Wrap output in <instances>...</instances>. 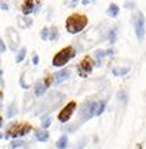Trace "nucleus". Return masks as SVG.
Instances as JSON below:
<instances>
[{"label":"nucleus","mask_w":146,"mask_h":149,"mask_svg":"<svg viewBox=\"0 0 146 149\" xmlns=\"http://www.w3.org/2000/svg\"><path fill=\"white\" fill-rule=\"evenodd\" d=\"M89 22V19L86 15H80V13H74L71 15L68 19H67V22H65V27H67V31L71 33V34H77L80 31H83L86 28Z\"/></svg>","instance_id":"1"},{"label":"nucleus","mask_w":146,"mask_h":149,"mask_svg":"<svg viewBox=\"0 0 146 149\" xmlns=\"http://www.w3.org/2000/svg\"><path fill=\"white\" fill-rule=\"evenodd\" d=\"M75 49L74 47H71V46H68V47H65V49H62L59 53H56L55 56H53V61H52V65L53 67H56V68H59V67H64L65 63H68L74 56H75Z\"/></svg>","instance_id":"2"},{"label":"nucleus","mask_w":146,"mask_h":149,"mask_svg":"<svg viewBox=\"0 0 146 149\" xmlns=\"http://www.w3.org/2000/svg\"><path fill=\"white\" fill-rule=\"evenodd\" d=\"M96 109H97V102L96 100H86L84 103L81 105L80 108V120L84 123V121H89L90 118H93L96 115Z\"/></svg>","instance_id":"3"},{"label":"nucleus","mask_w":146,"mask_h":149,"mask_svg":"<svg viewBox=\"0 0 146 149\" xmlns=\"http://www.w3.org/2000/svg\"><path fill=\"white\" fill-rule=\"evenodd\" d=\"M31 132V125L30 124H27V123H15L10 129L8 130V137L9 136H12V137H19V136H25L27 133H30Z\"/></svg>","instance_id":"4"},{"label":"nucleus","mask_w":146,"mask_h":149,"mask_svg":"<svg viewBox=\"0 0 146 149\" xmlns=\"http://www.w3.org/2000/svg\"><path fill=\"white\" fill-rule=\"evenodd\" d=\"M134 31H136V37L139 40H143V37H145V16L140 12L134 16Z\"/></svg>","instance_id":"5"},{"label":"nucleus","mask_w":146,"mask_h":149,"mask_svg":"<svg viewBox=\"0 0 146 149\" xmlns=\"http://www.w3.org/2000/svg\"><path fill=\"white\" fill-rule=\"evenodd\" d=\"M92 70H93V61H92L90 56L84 58L78 63V74H80V77H87L92 72Z\"/></svg>","instance_id":"6"},{"label":"nucleus","mask_w":146,"mask_h":149,"mask_svg":"<svg viewBox=\"0 0 146 149\" xmlns=\"http://www.w3.org/2000/svg\"><path fill=\"white\" fill-rule=\"evenodd\" d=\"M75 108H77V103H75V102H70V103L65 106L64 109H62V111H59L58 120H59L60 123H67V121L71 118V115L74 114Z\"/></svg>","instance_id":"7"},{"label":"nucleus","mask_w":146,"mask_h":149,"mask_svg":"<svg viewBox=\"0 0 146 149\" xmlns=\"http://www.w3.org/2000/svg\"><path fill=\"white\" fill-rule=\"evenodd\" d=\"M70 74H71V71H70V70H62V71H59V72L53 74V75H52V78H53V84H60L62 81L68 80Z\"/></svg>","instance_id":"8"},{"label":"nucleus","mask_w":146,"mask_h":149,"mask_svg":"<svg viewBox=\"0 0 146 149\" xmlns=\"http://www.w3.org/2000/svg\"><path fill=\"white\" fill-rule=\"evenodd\" d=\"M35 9V2H31V0H27V2H24L22 5V12L24 15H30L31 12H34Z\"/></svg>","instance_id":"9"},{"label":"nucleus","mask_w":146,"mask_h":149,"mask_svg":"<svg viewBox=\"0 0 146 149\" xmlns=\"http://www.w3.org/2000/svg\"><path fill=\"white\" fill-rule=\"evenodd\" d=\"M46 90H47V86L44 84V81H38L37 84H35V96H43L44 93H46Z\"/></svg>","instance_id":"10"},{"label":"nucleus","mask_w":146,"mask_h":149,"mask_svg":"<svg viewBox=\"0 0 146 149\" xmlns=\"http://www.w3.org/2000/svg\"><path fill=\"white\" fill-rule=\"evenodd\" d=\"M118 13H120V8H118V5L111 3V5H109V8H108V15H109L111 18H117V16H118Z\"/></svg>","instance_id":"11"},{"label":"nucleus","mask_w":146,"mask_h":149,"mask_svg":"<svg viewBox=\"0 0 146 149\" xmlns=\"http://www.w3.org/2000/svg\"><path fill=\"white\" fill-rule=\"evenodd\" d=\"M35 139L40 142H46L49 139V133L46 130H35Z\"/></svg>","instance_id":"12"},{"label":"nucleus","mask_w":146,"mask_h":149,"mask_svg":"<svg viewBox=\"0 0 146 149\" xmlns=\"http://www.w3.org/2000/svg\"><path fill=\"white\" fill-rule=\"evenodd\" d=\"M67 146H68V136L64 134V136H60L59 140L56 142V148L58 149H65Z\"/></svg>","instance_id":"13"},{"label":"nucleus","mask_w":146,"mask_h":149,"mask_svg":"<svg viewBox=\"0 0 146 149\" xmlns=\"http://www.w3.org/2000/svg\"><path fill=\"white\" fill-rule=\"evenodd\" d=\"M129 71H130V68H127V67H124V68H114L112 74L117 75V77H122V75H126Z\"/></svg>","instance_id":"14"},{"label":"nucleus","mask_w":146,"mask_h":149,"mask_svg":"<svg viewBox=\"0 0 146 149\" xmlns=\"http://www.w3.org/2000/svg\"><path fill=\"white\" fill-rule=\"evenodd\" d=\"M25 55H27V49L25 47H22L19 52H18V55H16V62H22L24 61V58H25Z\"/></svg>","instance_id":"15"},{"label":"nucleus","mask_w":146,"mask_h":149,"mask_svg":"<svg viewBox=\"0 0 146 149\" xmlns=\"http://www.w3.org/2000/svg\"><path fill=\"white\" fill-rule=\"evenodd\" d=\"M13 115H16V103H15V102L9 106V109H8V117L12 118Z\"/></svg>","instance_id":"16"},{"label":"nucleus","mask_w":146,"mask_h":149,"mask_svg":"<svg viewBox=\"0 0 146 149\" xmlns=\"http://www.w3.org/2000/svg\"><path fill=\"white\" fill-rule=\"evenodd\" d=\"M56 38H58V28L52 27L49 30V40H56Z\"/></svg>","instance_id":"17"},{"label":"nucleus","mask_w":146,"mask_h":149,"mask_svg":"<svg viewBox=\"0 0 146 149\" xmlns=\"http://www.w3.org/2000/svg\"><path fill=\"white\" fill-rule=\"evenodd\" d=\"M105 106H106V102L102 100L100 103H97V109H96V115H100L103 111H105Z\"/></svg>","instance_id":"18"},{"label":"nucleus","mask_w":146,"mask_h":149,"mask_svg":"<svg viewBox=\"0 0 146 149\" xmlns=\"http://www.w3.org/2000/svg\"><path fill=\"white\" fill-rule=\"evenodd\" d=\"M40 36H41V38H43V40H47L49 38V28H43Z\"/></svg>","instance_id":"19"},{"label":"nucleus","mask_w":146,"mask_h":149,"mask_svg":"<svg viewBox=\"0 0 146 149\" xmlns=\"http://www.w3.org/2000/svg\"><path fill=\"white\" fill-rule=\"evenodd\" d=\"M115 40H117V36H115V30H112L109 33V41L111 43H115Z\"/></svg>","instance_id":"20"},{"label":"nucleus","mask_w":146,"mask_h":149,"mask_svg":"<svg viewBox=\"0 0 146 149\" xmlns=\"http://www.w3.org/2000/svg\"><path fill=\"white\" fill-rule=\"evenodd\" d=\"M19 146H24V142L15 140V142H12V145H10V148H19Z\"/></svg>","instance_id":"21"},{"label":"nucleus","mask_w":146,"mask_h":149,"mask_svg":"<svg viewBox=\"0 0 146 149\" xmlns=\"http://www.w3.org/2000/svg\"><path fill=\"white\" fill-rule=\"evenodd\" d=\"M3 52H6V45H5V41L0 38V53H3Z\"/></svg>","instance_id":"22"},{"label":"nucleus","mask_w":146,"mask_h":149,"mask_svg":"<svg viewBox=\"0 0 146 149\" xmlns=\"http://www.w3.org/2000/svg\"><path fill=\"white\" fill-rule=\"evenodd\" d=\"M126 97H127L126 92H120V93H118V99H120V100H126Z\"/></svg>","instance_id":"23"},{"label":"nucleus","mask_w":146,"mask_h":149,"mask_svg":"<svg viewBox=\"0 0 146 149\" xmlns=\"http://www.w3.org/2000/svg\"><path fill=\"white\" fill-rule=\"evenodd\" d=\"M41 125H43V129H47V127L50 125V118L44 120V121H43V124H41Z\"/></svg>","instance_id":"24"},{"label":"nucleus","mask_w":146,"mask_h":149,"mask_svg":"<svg viewBox=\"0 0 146 149\" xmlns=\"http://www.w3.org/2000/svg\"><path fill=\"white\" fill-rule=\"evenodd\" d=\"M124 6H126L127 9H133L134 8V3L133 2H127V3H124Z\"/></svg>","instance_id":"25"},{"label":"nucleus","mask_w":146,"mask_h":149,"mask_svg":"<svg viewBox=\"0 0 146 149\" xmlns=\"http://www.w3.org/2000/svg\"><path fill=\"white\" fill-rule=\"evenodd\" d=\"M0 8L5 9V10H8V9H9V8H8V3H5V2H0Z\"/></svg>","instance_id":"26"},{"label":"nucleus","mask_w":146,"mask_h":149,"mask_svg":"<svg viewBox=\"0 0 146 149\" xmlns=\"http://www.w3.org/2000/svg\"><path fill=\"white\" fill-rule=\"evenodd\" d=\"M33 63H34V65H37V63H38V56L37 55L33 56Z\"/></svg>","instance_id":"27"},{"label":"nucleus","mask_w":146,"mask_h":149,"mask_svg":"<svg viewBox=\"0 0 146 149\" xmlns=\"http://www.w3.org/2000/svg\"><path fill=\"white\" fill-rule=\"evenodd\" d=\"M2 124H3V120H2V117H0V127H2Z\"/></svg>","instance_id":"28"},{"label":"nucleus","mask_w":146,"mask_h":149,"mask_svg":"<svg viewBox=\"0 0 146 149\" xmlns=\"http://www.w3.org/2000/svg\"><path fill=\"white\" fill-rule=\"evenodd\" d=\"M2 74H3V71H2V70H0V77H2Z\"/></svg>","instance_id":"29"}]
</instances>
